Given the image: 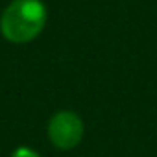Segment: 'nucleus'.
<instances>
[{"label": "nucleus", "instance_id": "1", "mask_svg": "<svg viewBox=\"0 0 157 157\" xmlns=\"http://www.w3.org/2000/svg\"><path fill=\"white\" fill-rule=\"evenodd\" d=\"M46 24V8L41 0H13L0 17V32L15 44L33 41Z\"/></svg>", "mask_w": 157, "mask_h": 157}, {"label": "nucleus", "instance_id": "2", "mask_svg": "<svg viewBox=\"0 0 157 157\" xmlns=\"http://www.w3.org/2000/svg\"><path fill=\"white\" fill-rule=\"evenodd\" d=\"M48 139L59 150H72L83 139V120L72 111H59L48 122Z\"/></svg>", "mask_w": 157, "mask_h": 157}, {"label": "nucleus", "instance_id": "3", "mask_svg": "<svg viewBox=\"0 0 157 157\" xmlns=\"http://www.w3.org/2000/svg\"><path fill=\"white\" fill-rule=\"evenodd\" d=\"M11 157H39V153L33 151L32 148H24V146H22V148H17Z\"/></svg>", "mask_w": 157, "mask_h": 157}]
</instances>
